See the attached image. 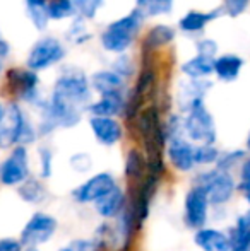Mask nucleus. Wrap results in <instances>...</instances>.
<instances>
[{
    "label": "nucleus",
    "mask_w": 250,
    "mask_h": 251,
    "mask_svg": "<svg viewBox=\"0 0 250 251\" xmlns=\"http://www.w3.org/2000/svg\"><path fill=\"white\" fill-rule=\"evenodd\" d=\"M93 102V89L83 70L70 67L55 80L52 94L40 111L36 125L38 137H48L57 128H72L83 120L87 106Z\"/></svg>",
    "instance_id": "obj_1"
},
{
    "label": "nucleus",
    "mask_w": 250,
    "mask_h": 251,
    "mask_svg": "<svg viewBox=\"0 0 250 251\" xmlns=\"http://www.w3.org/2000/svg\"><path fill=\"white\" fill-rule=\"evenodd\" d=\"M144 16L139 9H134L127 16L110 23L101 31L100 43L107 51L115 55H124L136 41L139 29L142 26Z\"/></svg>",
    "instance_id": "obj_2"
},
{
    "label": "nucleus",
    "mask_w": 250,
    "mask_h": 251,
    "mask_svg": "<svg viewBox=\"0 0 250 251\" xmlns=\"http://www.w3.org/2000/svg\"><path fill=\"white\" fill-rule=\"evenodd\" d=\"M194 186L202 190L209 200V205L216 208L233 200L235 193L238 192V181L233 173L221 171L214 166L197 173L194 178Z\"/></svg>",
    "instance_id": "obj_3"
},
{
    "label": "nucleus",
    "mask_w": 250,
    "mask_h": 251,
    "mask_svg": "<svg viewBox=\"0 0 250 251\" xmlns=\"http://www.w3.org/2000/svg\"><path fill=\"white\" fill-rule=\"evenodd\" d=\"M5 86L17 102H26L40 109L45 104V98L40 93V77L26 67H12L5 70Z\"/></svg>",
    "instance_id": "obj_4"
},
{
    "label": "nucleus",
    "mask_w": 250,
    "mask_h": 251,
    "mask_svg": "<svg viewBox=\"0 0 250 251\" xmlns=\"http://www.w3.org/2000/svg\"><path fill=\"white\" fill-rule=\"evenodd\" d=\"M184 133L185 139L192 142L194 146H214L216 144V122L204 102L192 108L184 116Z\"/></svg>",
    "instance_id": "obj_5"
},
{
    "label": "nucleus",
    "mask_w": 250,
    "mask_h": 251,
    "mask_svg": "<svg viewBox=\"0 0 250 251\" xmlns=\"http://www.w3.org/2000/svg\"><path fill=\"white\" fill-rule=\"evenodd\" d=\"M29 118L17 101H7L0 111V149L10 151L19 146L21 135Z\"/></svg>",
    "instance_id": "obj_6"
},
{
    "label": "nucleus",
    "mask_w": 250,
    "mask_h": 251,
    "mask_svg": "<svg viewBox=\"0 0 250 251\" xmlns=\"http://www.w3.org/2000/svg\"><path fill=\"white\" fill-rule=\"evenodd\" d=\"M58 231V221L52 214L43 210H36L24 227L21 229L19 241L24 248H40L41 245L48 243Z\"/></svg>",
    "instance_id": "obj_7"
},
{
    "label": "nucleus",
    "mask_w": 250,
    "mask_h": 251,
    "mask_svg": "<svg viewBox=\"0 0 250 251\" xmlns=\"http://www.w3.org/2000/svg\"><path fill=\"white\" fill-rule=\"evenodd\" d=\"M63 56H65V47L62 45V41L54 36H45L40 38L29 48L24 65H26V69L38 74L60 63Z\"/></svg>",
    "instance_id": "obj_8"
},
{
    "label": "nucleus",
    "mask_w": 250,
    "mask_h": 251,
    "mask_svg": "<svg viewBox=\"0 0 250 251\" xmlns=\"http://www.w3.org/2000/svg\"><path fill=\"white\" fill-rule=\"evenodd\" d=\"M31 176L28 147L16 146L0 162V185L17 188Z\"/></svg>",
    "instance_id": "obj_9"
},
{
    "label": "nucleus",
    "mask_w": 250,
    "mask_h": 251,
    "mask_svg": "<svg viewBox=\"0 0 250 251\" xmlns=\"http://www.w3.org/2000/svg\"><path fill=\"white\" fill-rule=\"evenodd\" d=\"M117 179L111 173L101 171L96 175L89 176L86 181L79 183L76 188L70 192V197L76 203L79 205H93L94 201H98L103 195H107L110 190H113L117 186Z\"/></svg>",
    "instance_id": "obj_10"
},
{
    "label": "nucleus",
    "mask_w": 250,
    "mask_h": 251,
    "mask_svg": "<svg viewBox=\"0 0 250 251\" xmlns=\"http://www.w3.org/2000/svg\"><path fill=\"white\" fill-rule=\"evenodd\" d=\"M211 205L206 193L197 186H190L184 197V222L189 229L197 231L207 226Z\"/></svg>",
    "instance_id": "obj_11"
},
{
    "label": "nucleus",
    "mask_w": 250,
    "mask_h": 251,
    "mask_svg": "<svg viewBox=\"0 0 250 251\" xmlns=\"http://www.w3.org/2000/svg\"><path fill=\"white\" fill-rule=\"evenodd\" d=\"M165 157L170 162L171 169L177 173H192L194 164V144L185 137H175L165 144Z\"/></svg>",
    "instance_id": "obj_12"
},
{
    "label": "nucleus",
    "mask_w": 250,
    "mask_h": 251,
    "mask_svg": "<svg viewBox=\"0 0 250 251\" xmlns=\"http://www.w3.org/2000/svg\"><path fill=\"white\" fill-rule=\"evenodd\" d=\"M209 87L211 82L206 79H187L184 82H180V86L177 89V96H175L178 111L187 115L192 108L202 104L204 96H206Z\"/></svg>",
    "instance_id": "obj_13"
},
{
    "label": "nucleus",
    "mask_w": 250,
    "mask_h": 251,
    "mask_svg": "<svg viewBox=\"0 0 250 251\" xmlns=\"http://www.w3.org/2000/svg\"><path fill=\"white\" fill-rule=\"evenodd\" d=\"M89 128L100 146L113 147L124 139V126L117 118L89 116Z\"/></svg>",
    "instance_id": "obj_14"
},
{
    "label": "nucleus",
    "mask_w": 250,
    "mask_h": 251,
    "mask_svg": "<svg viewBox=\"0 0 250 251\" xmlns=\"http://www.w3.org/2000/svg\"><path fill=\"white\" fill-rule=\"evenodd\" d=\"M93 207L96 215H100L103 221H117L127 207L125 190L120 185H117L107 195H103L98 201H94Z\"/></svg>",
    "instance_id": "obj_15"
},
{
    "label": "nucleus",
    "mask_w": 250,
    "mask_h": 251,
    "mask_svg": "<svg viewBox=\"0 0 250 251\" xmlns=\"http://www.w3.org/2000/svg\"><path fill=\"white\" fill-rule=\"evenodd\" d=\"M194 245L200 251H231V239L226 231L218 227H202L194 231Z\"/></svg>",
    "instance_id": "obj_16"
},
{
    "label": "nucleus",
    "mask_w": 250,
    "mask_h": 251,
    "mask_svg": "<svg viewBox=\"0 0 250 251\" xmlns=\"http://www.w3.org/2000/svg\"><path fill=\"white\" fill-rule=\"evenodd\" d=\"M125 93H113L107 96H100V100L93 101L87 106L91 116H105V118H117L125 111Z\"/></svg>",
    "instance_id": "obj_17"
},
{
    "label": "nucleus",
    "mask_w": 250,
    "mask_h": 251,
    "mask_svg": "<svg viewBox=\"0 0 250 251\" xmlns=\"http://www.w3.org/2000/svg\"><path fill=\"white\" fill-rule=\"evenodd\" d=\"M89 86L93 91H96L100 96H107V94L113 93H124L125 79H122L117 72L113 70H98L91 75Z\"/></svg>",
    "instance_id": "obj_18"
},
{
    "label": "nucleus",
    "mask_w": 250,
    "mask_h": 251,
    "mask_svg": "<svg viewBox=\"0 0 250 251\" xmlns=\"http://www.w3.org/2000/svg\"><path fill=\"white\" fill-rule=\"evenodd\" d=\"M124 175L127 181L130 183V186L140 183L147 176V159L140 149L134 147V149L127 152L124 162Z\"/></svg>",
    "instance_id": "obj_19"
},
{
    "label": "nucleus",
    "mask_w": 250,
    "mask_h": 251,
    "mask_svg": "<svg viewBox=\"0 0 250 251\" xmlns=\"http://www.w3.org/2000/svg\"><path fill=\"white\" fill-rule=\"evenodd\" d=\"M244 69V58L238 55H221L214 58V74L218 79L223 82H233L240 77V72Z\"/></svg>",
    "instance_id": "obj_20"
},
{
    "label": "nucleus",
    "mask_w": 250,
    "mask_h": 251,
    "mask_svg": "<svg viewBox=\"0 0 250 251\" xmlns=\"http://www.w3.org/2000/svg\"><path fill=\"white\" fill-rule=\"evenodd\" d=\"M228 234L233 248L231 251H250V208L238 215Z\"/></svg>",
    "instance_id": "obj_21"
},
{
    "label": "nucleus",
    "mask_w": 250,
    "mask_h": 251,
    "mask_svg": "<svg viewBox=\"0 0 250 251\" xmlns=\"http://www.w3.org/2000/svg\"><path fill=\"white\" fill-rule=\"evenodd\" d=\"M223 14L221 9H214L209 12H202V10H189L185 16L180 17L178 21V27L184 33H199L202 31L211 21H214L216 17H220Z\"/></svg>",
    "instance_id": "obj_22"
},
{
    "label": "nucleus",
    "mask_w": 250,
    "mask_h": 251,
    "mask_svg": "<svg viewBox=\"0 0 250 251\" xmlns=\"http://www.w3.org/2000/svg\"><path fill=\"white\" fill-rule=\"evenodd\" d=\"M175 40V29L167 24H156L146 33L142 41L144 53H153L161 47H167Z\"/></svg>",
    "instance_id": "obj_23"
},
{
    "label": "nucleus",
    "mask_w": 250,
    "mask_h": 251,
    "mask_svg": "<svg viewBox=\"0 0 250 251\" xmlns=\"http://www.w3.org/2000/svg\"><path fill=\"white\" fill-rule=\"evenodd\" d=\"M17 195L29 205H41L48 199V188L45 186L43 179L29 176L23 185L17 186Z\"/></svg>",
    "instance_id": "obj_24"
},
{
    "label": "nucleus",
    "mask_w": 250,
    "mask_h": 251,
    "mask_svg": "<svg viewBox=\"0 0 250 251\" xmlns=\"http://www.w3.org/2000/svg\"><path fill=\"white\" fill-rule=\"evenodd\" d=\"M180 70L189 79H206L207 75L214 74V58L195 55L182 63Z\"/></svg>",
    "instance_id": "obj_25"
},
{
    "label": "nucleus",
    "mask_w": 250,
    "mask_h": 251,
    "mask_svg": "<svg viewBox=\"0 0 250 251\" xmlns=\"http://www.w3.org/2000/svg\"><path fill=\"white\" fill-rule=\"evenodd\" d=\"M26 3V12L29 17L31 24L38 31H45L48 27V14H47V3L48 0H24Z\"/></svg>",
    "instance_id": "obj_26"
},
{
    "label": "nucleus",
    "mask_w": 250,
    "mask_h": 251,
    "mask_svg": "<svg viewBox=\"0 0 250 251\" xmlns=\"http://www.w3.org/2000/svg\"><path fill=\"white\" fill-rule=\"evenodd\" d=\"M173 2L175 0H136V9H139L144 17L167 16L173 9Z\"/></svg>",
    "instance_id": "obj_27"
},
{
    "label": "nucleus",
    "mask_w": 250,
    "mask_h": 251,
    "mask_svg": "<svg viewBox=\"0 0 250 251\" xmlns=\"http://www.w3.org/2000/svg\"><path fill=\"white\" fill-rule=\"evenodd\" d=\"M47 14L50 21H63L69 17H76L72 0H48Z\"/></svg>",
    "instance_id": "obj_28"
},
{
    "label": "nucleus",
    "mask_w": 250,
    "mask_h": 251,
    "mask_svg": "<svg viewBox=\"0 0 250 251\" xmlns=\"http://www.w3.org/2000/svg\"><path fill=\"white\" fill-rule=\"evenodd\" d=\"M221 151L216 146H194V164L195 168L216 166Z\"/></svg>",
    "instance_id": "obj_29"
},
{
    "label": "nucleus",
    "mask_w": 250,
    "mask_h": 251,
    "mask_svg": "<svg viewBox=\"0 0 250 251\" xmlns=\"http://www.w3.org/2000/svg\"><path fill=\"white\" fill-rule=\"evenodd\" d=\"M247 155V151L244 149H231V151H224L220 154V159H218L216 166L214 168L221 169V171H228L233 173V169L240 168L242 161Z\"/></svg>",
    "instance_id": "obj_30"
},
{
    "label": "nucleus",
    "mask_w": 250,
    "mask_h": 251,
    "mask_svg": "<svg viewBox=\"0 0 250 251\" xmlns=\"http://www.w3.org/2000/svg\"><path fill=\"white\" fill-rule=\"evenodd\" d=\"M74 9H76V16L83 17L84 21L94 19L98 10L103 7L105 0H72Z\"/></svg>",
    "instance_id": "obj_31"
},
{
    "label": "nucleus",
    "mask_w": 250,
    "mask_h": 251,
    "mask_svg": "<svg viewBox=\"0 0 250 251\" xmlns=\"http://www.w3.org/2000/svg\"><path fill=\"white\" fill-rule=\"evenodd\" d=\"M38 168H40V179H50L54 175V151L43 146L38 149Z\"/></svg>",
    "instance_id": "obj_32"
},
{
    "label": "nucleus",
    "mask_w": 250,
    "mask_h": 251,
    "mask_svg": "<svg viewBox=\"0 0 250 251\" xmlns=\"http://www.w3.org/2000/svg\"><path fill=\"white\" fill-rule=\"evenodd\" d=\"M67 38H69L70 41H74V43H77V45L91 40V34L87 33L86 24H84L83 17H79V16L74 17V23L70 24L69 31H67Z\"/></svg>",
    "instance_id": "obj_33"
},
{
    "label": "nucleus",
    "mask_w": 250,
    "mask_h": 251,
    "mask_svg": "<svg viewBox=\"0 0 250 251\" xmlns=\"http://www.w3.org/2000/svg\"><path fill=\"white\" fill-rule=\"evenodd\" d=\"M69 164L72 168V171L84 175V173H89L93 169V157L87 152H76L74 155H70Z\"/></svg>",
    "instance_id": "obj_34"
},
{
    "label": "nucleus",
    "mask_w": 250,
    "mask_h": 251,
    "mask_svg": "<svg viewBox=\"0 0 250 251\" xmlns=\"http://www.w3.org/2000/svg\"><path fill=\"white\" fill-rule=\"evenodd\" d=\"M111 65H113V67H111V70H113V72H117L122 79H129V77H132L134 70H136V69H134L132 58H130V56H127V55H120L113 63H111Z\"/></svg>",
    "instance_id": "obj_35"
},
{
    "label": "nucleus",
    "mask_w": 250,
    "mask_h": 251,
    "mask_svg": "<svg viewBox=\"0 0 250 251\" xmlns=\"http://www.w3.org/2000/svg\"><path fill=\"white\" fill-rule=\"evenodd\" d=\"M58 251H101L96 246V243L93 239H86V238H77L72 239L69 245L62 246Z\"/></svg>",
    "instance_id": "obj_36"
},
{
    "label": "nucleus",
    "mask_w": 250,
    "mask_h": 251,
    "mask_svg": "<svg viewBox=\"0 0 250 251\" xmlns=\"http://www.w3.org/2000/svg\"><path fill=\"white\" fill-rule=\"evenodd\" d=\"M250 0H223V12L230 17H238L247 10Z\"/></svg>",
    "instance_id": "obj_37"
},
{
    "label": "nucleus",
    "mask_w": 250,
    "mask_h": 251,
    "mask_svg": "<svg viewBox=\"0 0 250 251\" xmlns=\"http://www.w3.org/2000/svg\"><path fill=\"white\" fill-rule=\"evenodd\" d=\"M240 173H238V192L249 188L250 186V154L245 155V159L240 164Z\"/></svg>",
    "instance_id": "obj_38"
},
{
    "label": "nucleus",
    "mask_w": 250,
    "mask_h": 251,
    "mask_svg": "<svg viewBox=\"0 0 250 251\" xmlns=\"http://www.w3.org/2000/svg\"><path fill=\"white\" fill-rule=\"evenodd\" d=\"M218 53V43L211 38L207 40H200L197 43V55H202V56H209V58H214Z\"/></svg>",
    "instance_id": "obj_39"
},
{
    "label": "nucleus",
    "mask_w": 250,
    "mask_h": 251,
    "mask_svg": "<svg viewBox=\"0 0 250 251\" xmlns=\"http://www.w3.org/2000/svg\"><path fill=\"white\" fill-rule=\"evenodd\" d=\"M0 251H24L19 238H0Z\"/></svg>",
    "instance_id": "obj_40"
},
{
    "label": "nucleus",
    "mask_w": 250,
    "mask_h": 251,
    "mask_svg": "<svg viewBox=\"0 0 250 251\" xmlns=\"http://www.w3.org/2000/svg\"><path fill=\"white\" fill-rule=\"evenodd\" d=\"M10 51H12V48H10V43L5 40V38H0V60H5L7 56L10 55Z\"/></svg>",
    "instance_id": "obj_41"
},
{
    "label": "nucleus",
    "mask_w": 250,
    "mask_h": 251,
    "mask_svg": "<svg viewBox=\"0 0 250 251\" xmlns=\"http://www.w3.org/2000/svg\"><path fill=\"white\" fill-rule=\"evenodd\" d=\"M242 195H244V199H245V201L249 203V207H250V188H247V190H244V192H240Z\"/></svg>",
    "instance_id": "obj_42"
},
{
    "label": "nucleus",
    "mask_w": 250,
    "mask_h": 251,
    "mask_svg": "<svg viewBox=\"0 0 250 251\" xmlns=\"http://www.w3.org/2000/svg\"><path fill=\"white\" fill-rule=\"evenodd\" d=\"M245 147H247V151H250V132L247 135V142H245Z\"/></svg>",
    "instance_id": "obj_43"
},
{
    "label": "nucleus",
    "mask_w": 250,
    "mask_h": 251,
    "mask_svg": "<svg viewBox=\"0 0 250 251\" xmlns=\"http://www.w3.org/2000/svg\"><path fill=\"white\" fill-rule=\"evenodd\" d=\"M2 74H3V62L0 60V77H2Z\"/></svg>",
    "instance_id": "obj_44"
},
{
    "label": "nucleus",
    "mask_w": 250,
    "mask_h": 251,
    "mask_svg": "<svg viewBox=\"0 0 250 251\" xmlns=\"http://www.w3.org/2000/svg\"><path fill=\"white\" fill-rule=\"evenodd\" d=\"M24 251H41L40 248H24Z\"/></svg>",
    "instance_id": "obj_45"
},
{
    "label": "nucleus",
    "mask_w": 250,
    "mask_h": 251,
    "mask_svg": "<svg viewBox=\"0 0 250 251\" xmlns=\"http://www.w3.org/2000/svg\"><path fill=\"white\" fill-rule=\"evenodd\" d=\"M0 111H2V102H0Z\"/></svg>",
    "instance_id": "obj_46"
},
{
    "label": "nucleus",
    "mask_w": 250,
    "mask_h": 251,
    "mask_svg": "<svg viewBox=\"0 0 250 251\" xmlns=\"http://www.w3.org/2000/svg\"><path fill=\"white\" fill-rule=\"evenodd\" d=\"M0 38H2V33H0Z\"/></svg>",
    "instance_id": "obj_47"
}]
</instances>
